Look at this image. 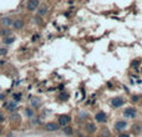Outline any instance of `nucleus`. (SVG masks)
<instances>
[{"instance_id":"f3484780","label":"nucleus","mask_w":142,"mask_h":137,"mask_svg":"<svg viewBox=\"0 0 142 137\" xmlns=\"http://www.w3.org/2000/svg\"><path fill=\"white\" fill-rule=\"evenodd\" d=\"M132 131H135V133H140V131H141V126H140V125H133Z\"/></svg>"},{"instance_id":"4468645a","label":"nucleus","mask_w":142,"mask_h":137,"mask_svg":"<svg viewBox=\"0 0 142 137\" xmlns=\"http://www.w3.org/2000/svg\"><path fill=\"white\" fill-rule=\"evenodd\" d=\"M10 34H11V31H10L9 27H4L3 30L0 31V35H1V36H4V38H5V36H9Z\"/></svg>"},{"instance_id":"2eb2a0df","label":"nucleus","mask_w":142,"mask_h":137,"mask_svg":"<svg viewBox=\"0 0 142 137\" xmlns=\"http://www.w3.org/2000/svg\"><path fill=\"white\" fill-rule=\"evenodd\" d=\"M25 115H26L27 117H30V118H31V117L34 116V111H33L31 109H26V110H25Z\"/></svg>"},{"instance_id":"423d86ee","label":"nucleus","mask_w":142,"mask_h":137,"mask_svg":"<svg viewBox=\"0 0 142 137\" xmlns=\"http://www.w3.org/2000/svg\"><path fill=\"white\" fill-rule=\"evenodd\" d=\"M112 106L114 107H121L123 104H125V101H123V98H121V97H116V98H114L112 100Z\"/></svg>"},{"instance_id":"4be33fe9","label":"nucleus","mask_w":142,"mask_h":137,"mask_svg":"<svg viewBox=\"0 0 142 137\" xmlns=\"http://www.w3.org/2000/svg\"><path fill=\"white\" fill-rule=\"evenodd\" d=\"M5 121V116H4V113L0 111V124H1V122H4Z\"/></svg>"},{"instance_id":"9b49d317","label":"nucleus","mask_w":142,"mask_h":137,"mask_svg":"<svg viewBox=\"0 0 142 137\" xmlns=\"http://www.w3.org/2000/svg\"><path fill=\"white\" fill-rule=\"evenodd\" d=\"M126 127V121H117L115 124V128L116 130H123Z\"/></svg>"},{"instance_id":"ddd939ff","label":"nucleus","mask_w":142,"mask_h":137,"mask_svg":"<svg viewBox=\"0 0 142 137\" xmlns=\"http://www.w3.org/2000/svg\"><path fill=\"white\" fill-rule=\"evenodd\" d=\"M37 14H39V16H44L47 14V6H40L39 8V11H37Z\"/></svg>"},{"instance_id":"20e7f679","label":"nucleus","mask_w":142,"mask_h":137,"mask_svg":"<svg viewBox=\"0 0 142 137\" xmlns=\"http://www.w3.org/2000/svg\"><path fill=\"white\" fill-rule=\"evenodd\" d=\"M16 107H18V102H16V101H9V102L5 104V109L9 112H15Z\"/></svg>"},{"instance_id":"a878e982","label":"nucleus","mask_w":142,"mask_h":137,"mask_svg":"<svg viewBox=\"0 0 142 137\" xmlns=\"http://www.w3.org/2000/svg\"><path fill=\"white\" fill-rule=\"evenodd\" d=\"M1 133H3V130H1V128H0V135H1Z\"/></svg>"},{"instance_id":"f8f14e48","label":"nucleus","mask_w":142,"mask_h":137,"mask_svg":"<svg viewBox=\"0 0 142 137\" xmlns=\"http://www.w3.org/2000/svg\"><path fill=\"white\" fill-rule=\"evenodd\" d=\"M14 41H15V38H14V36H5L3 42H4L5 45H11Z\"/></svg>"},{"instance_id":"f257e3e1","label":"nucleus","mask_w":142,"mask_h":137,"mask_svg":"<svg viewBox=\"0 0 142 137\" xmlns=\"http://www.w3.org/2000/svg\"><path fill=\"white\" fill-rule=\"evenodd\" d=\"M59 128H60V125L59 124H55V122H49V124L45 125V131H47V132L59 131Z\"/></svg>"},{"instance_id":"412c9836","label":"nucleus","mask_w":142,"mask_h":137,"mask_svg":"<svg viewBox=\"0 0 142 137\" xmlns=\"http://www.w3.org/2000/svg\"><path fill=\"white\" fill-rule=\"evenodd\" d=\"M7 54V50L6 49H0V55H1V56H5Z\"/></svg>"},{"instance_id":"a211bd4d","label":"nucleus","mask_w":142,"mask_h":137,"mask_svg":"<svg viewBox=\"0 0 142 137\" xmlns=\"http://www.w3.org/2000/svg\"><path fill=\"white\" fill-rule=\"evenodd\" d=\"M10 120H11V121H16V120L20 121V116H19L18 113H13L11 116H10Z\"/></svg>"},{"instance_id":"dca6fc26","label":"nucleus","mask_w":142,"mask_h":137,"mask_svg":"<svg viewBox=\"0 0 142 137\" xmlns=\"http://www.w3.org/2000/svg\"><path fill=\"white\" fill-rule=\"evenodd\" d=\"M64 133H65V135H69V136L72 135V128H71V127H66V126H65V127H64Z\"/></svg>"},{"instance_id":"bb28decb","label":"nucleus","mask_w":142,"mask_h":137,"mask_svg":"<svg viewBox=\"0 0 142 137\" xmlns=\"http://www.w3.org/2000/svg\"><path fill=\"white\" fill-rule=\"evenodd\" d=\"M141 72H142V70H141Z\"/></svg>"},{"instance_id":"393cba45","label":"nucleus","mask_w":142,"mask_h":137,"mask_svg":"<svg viewBox=\"0 0 142 137\" xmlns=\"http://www.w3.org/2000/svg\"><path fill=\"white\" fill-rule=\"evenodd\" d=\"M120 137H130V135H127V133H122V135H120Z\"/></svg>"},{"instance_id":"6e6552de","label":"nucleus","mask_w":142,"mask_h":137,"mask_svg":"<svg viewBox=\"0 0 142 137\" xmlns=\"http://www.w3.org/2000/svg\"><path fill=\"white\" fill-rule=\"evenodd\" d=\"M13 26L16 29V30H21V29L24 27V20H21V19L15 20L14 23H13Z\"/></svg>"},{"instance_id":"1a4fd4ad","label":"nucleus","mask_w":142,"mask_h":137,"mask_svg":"<svg viewBox=\"0 0 142 137\" xmlns=\"http://www.w3.org/2000/svg\"><path fill=\"white\" fill-rule=\"evenodd\" d=\"M13 23H14V21H13L10 18H4V19L1 20V24H3V26H5V27H10V26L13 25Z\"/></svg>"},{"instance_id":"f03ea898","label":"nucleus","mask_w":142,"mask_h":137,"mask_svg":"<svg viewBox=\"0 0 142 137\" xmlns=\"http://www.w3.org/2000/svg\"><path fill=\"white\" fill-rule=\"evenodd\" d=\"M70 121H71V117L69 116V115H61V116L59 117V125L65 127V126L69 125Z\"/></svg>"},{"instance_id":"7ed1b4c3","label":"nucleus","mask_w":142,"mask_h":137,"mask_svg":"<svg viewBox=\"0 0 142 137\" xmlns=\"http://www.w3.org/2000/svg\"><path fill=\"white\" fill-rule=\"evenodd\" d=\"M26 8L29 11H34L39 8V0H29L26 4Z\"/></svg>"},{"instance_id":"9d476101","label":"nucleus","mask_w":142,"mask_h":137,"mask_svg":"<svg viewBox=\"0 0 142 137\" xmlns=\"http://www.w3.org/2000/svg\"><path fill=\"white\" fill-rule=\"evenodd\" d=\"M86 131L88 133H94L96 131V126L92 124V122H88V124H86Z\"/></svg>"},{"instance_id":"5701e85b","label":"nucleus","mask_w":142,"mask_h":137,"mask_svg":"<svg viewBox=\"0 0 142 137\" xmlns=\"http://www.w3.org/2000/svg\"><path fill=\"white\" fill-rule=\"evenodd\" d=\"M138 96H132V101H133V102H137V101H138Z\"/></svg>"},{"instance_id":"39448f33","label":"nucleus","mask_w":142,"mask_h":137,"mask_svg":"<svg viewBox=\"0 0 142 137\" xmlns=\"http://www.w3.org/2000/svg\"><path fill=\"white\" fill-rule=\"evenodd\" d=\"M95 120L97 122H105L106 121V113H105L103 111H100V112H97L95 115Z\"/></svg>"},{"instance_id":"6ab92c4d","label":"nucleus","mask_w":142,"mask_h":137,"mask_svg":"<svg viewBox=\"0 0 142 137\" xmlns=\"http://www.w3.org/2000/svg\"><path fill=\"white\" fill-rule=\"evenodd\" d=\"M101 137H110V132H108V130H105V131L101 133Z\"/></svg>"},{"instance_id":"b1692460","label":"nucleus","mask_w":142,"mask_h":137,"mask_svg":"<svg viewBox=\"0 0 142 137\" xmlns=\"http://www.w3.org/2000/svg\"><path fill=\"white\" fill-rule=\"evenodd\" d=\"M33 124H34V125H37V124H40V120H34V121H33Z\"/></svg>"},{"instance_id":"0eeeda50","label":"nucleus","mask_w":142,"mask_h":137,"mask_svg":"<svg viewBox=\"0 0 142 137\" xmlns=\"http://www.w3.org/2000/svg\"><path fill=\"white\" fill-rule=\"evenodd\" d=\"M123 115L126 117H130V118H133L135 116H136V110L135 109H127L123 111Z\"/></svg>"},{"instance_id":"aec40b11","label":"nucleus","mask_w":142,"mask_h":137,"mask_svg":"<svg viewBox=\"0 0 142 137\" xmlns=\"http://www.w3.org/2000/svg\"><path fill=\"white\" fill-rule=\"evenodd\" d=\"M20 98H21L20 93H15V95H14V101H16V102H18V101H20Z\"/></svg>"}]
</instances>
